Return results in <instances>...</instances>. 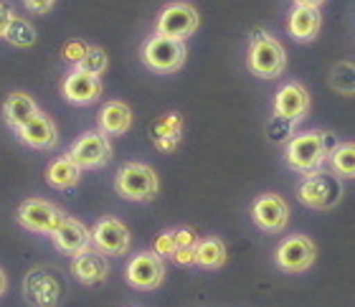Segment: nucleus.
<instances>
[{"label":"nucleus","instance_id":"35","mask_svg":"<svg viewBox=\"0 0 355 307\" xmlns=\"http://www.w3.org/2000/svg\"><path fill=\"white\" fill-rule=\"evenodd\" d=\"M13 15H15L13 8L0 0V38H6V30L10 26V21H13Z\"/></svg>","mask_w":355,"mask_h":307},{"label":"nucleus","instance_id":"30","mask_svg":"<svg viewBox=\"0 0 355 307\" xmlns=\"http://www.w3.org/2000/svg\"><path fill=\"white\" fill-rule=\"evenodd\" d=\"M178 249V241H175V229H165L155 236V244H153V252H155L160 259H173Z\"/></svg>","mask_w":355,"mask_h":307},{"label":"nucleus","instance_id":"31","mask_svg":"<svg viewBox=\"0 0 355 307\" xmlns=\"http://www.w3.org/2000/svg\"><path fill=\"white\" fill-rule=\"evenodd\" d=\"M89 51V44L87 41H79V38H74V41H69V44H64V49H61V56H64V61H69V64H79V61L84 59V53Z\"/></svg>","mask_w":355,"mask_h":307},{"label":"nucleus","instance_id":"1","mask_svg":"<svg viewBox=\"0 0 355 307\" xmlns=\"http://www.w3.org/2000/svg\"><path fill=\"white\" fill-rule=\"evenodd\" d=\"M338 137L333 132H322V130H310L302 135H295L284 145V160L292 170L310 175L315 170H322L327 163L330 152L338 148Z\"/></svg>","mask_w":355,"mask_h":307},{"label":"nucleus","instance_id":"29","mask_svg":"<svg viewBox=\"0 0 355 307\" xmlns=\"http://www.w3.org/2000/svg\"><path fill=\"white\" fill-rule=\"evenodd\" d=\"M295 122L284 120V117H279V114H274L272 120H269V125H266V135H269V140L272 143H284L287 145L292 137H295Z\"/></svg>","mask_w":355,"mask_h":307},{"label":"nucleus","instance_id":"10","mask_svg":"<svg viewBox=\"0 0 355 307\" xmlns=\"http://www.w3.org/2000/svg\"><path fill=\"white\" fill-rule=\"evenodd\" d=\"M315 256H318V247L310 236H302V234H295V236H287L282 241L277 252H274V259H277V267L282 272H289V274H300V272H307L315 264Z\"/></svg>","mask_w":355,"mask_h":307},{"label":"nucleus","instance_id":"7","mask_svg":"<svg viewBox=\"0 0 355 307\" xmlns=\"http://www.w3.org/2000/svg\"><path fill=\"white\" fill-rule=\"evenodd\" d=\"M67 155L74 160L82 170H99L110 163L112 155H114V148H112V140L99 130H89L84 135H79L74 143L69 145Z\"/></svg>","mask_w":355,"mask_h":307},{"label":"nucleus","instance_id":"11","mask_svg":"<svg viewBox=\"0 0 355 307\" xmlns=\"http://www.w3.org/2000/svg\"><path fill=\"white\" fill-rule=\"evenodd\" d=\"M125 279L135 290H145V292L157 290L165 282V262L155 252H140L127 262Z\"/></svg>","mask_w":355,"mask_h":307},{"label":"nucleus","instance_id":"5","mask_svg":"<svg viewBox=\"0 0 355 307\" xmlns=\"http://www.w3.org/2000/svg\"><path fill=\"white\" fill-rule=\"evenodd\" d=\"M140 56H142V64L150 71L173 74V71H178L185 64L188 49H185V41H175V38H165V36H150L142 44Z\"/></svg>","mask_w":355,"mask_h":307},{"label":"nucleus","instance_id":"28","mask_svg":"<svg viewBox=\"0 0 355 307\" xmlns=\"http://www.w3.org/2000/svg\"><path fill=\"white\" fill-rule=\"evenodd\" d=\"M330 87H333L338 94H355V64L350 61H340L338 67L333 69V74H330Z\"/></svg>","mask_w":355,"mask_h":307},{"label":"nucleus","instance_id":"37","mask_svg":"<svg viewBox=\"0 0 355 307\" xmlns=\"http://www.w3.org/2000/svg\"><path fill=\"white\" fill-rule=\"evenodd\" d=\"M8 290V277H6V272H3V267H0V297L6 295Z\"/></svg>","mask_w":355,"mask_h":307},{"label":"nucleus","instance_id":"33","mask_svg":"<svg viewBox=\"0 0 355 307\" xmlns=\"http://www.w3.org/2000/svg\"><path fill=\"white\" fill-rule=\"evenodd\" d=\"M173 262L180 264V267H193V264H196V247H180V249H175V254H173Z\"/></svg>","mask_w":355,"mask_h":307},{"label":"nucleus","instance_id":"3","mask_svg":"<svg viewBox=\"0 0 355 307\" xmlns=\"http://www.w3.org/2000/svg\"><path fill=\"white\" fill-rule=\"evenodd\" d=\"M114 191L127 201H153L160 193V178L153 165L148 163H125L114 175Z\"/></svg>","mask_w":355,"mask_h":307},{"label":"nucleus","instance_id":"8","mask_svg":"<svg viewBox=\"0 0 355 307\" xmlns=\"http://www.w3.org/2000/svg\"><path fill=\"white\" fill-rule=\"evenodd\" d=\"M64 218H67V213L46 198H26L15 211V221L21 229L31 234H44V236H49Z\"/></svg>","mask_w":355,"mask_h":307},{"label":"nucleus","instance_id":"15","mask_svg":"<svg viewBox=\"0 0 355 307\" xmlns=\"http://www.w3.org/2000/svg\"><path fill=\"white\" fill-rule=\"evenodd\" d=\"M49 236H51L53 247L67 256H76L87 252V249H92V229L79 218L67 216Z\"/></svg>","mask_w":355,"mask_h":307},{"label":"nucleus","instance_id":"17","mask_svg":"<svg viewBox=\"0 0 355 307\" xmlns=\"http://www.w3.org/2000/svg\"><path fill=\"white\" fill-rule=\"evenodd\" d=\"M61 97L67 99L69 105L76 107H89L99 102L102 97V79H96L92 74H84L79 69H71L64 79H61Z\"/></svg>","mask_w":355,"mask_h":307},{"label":"nucleus","instance_id":"9","mask_svg":"<svg viewBox=\"0 0 355 307\" xmlns=\"http://www.w3.org/2000/svg\"><path fill=\"white\" fill-rule=\"evenodd\" d=\"M92 247L104 256H125L132 247V234L119 218L104 216L92 226Z\"/></svg>","mask_w":355,"mask_h":307},{"label":"nucleus","instance_id":"12","mask_svg":"<svg viewBox=\"0 0 355 307\" xmlns=\"http://www.w3.org/2000/svg\"><path fill=\"white\" fill-rule=\"evenodd\" d=\"M64 287L51 270H31L23 279V297L33 307H59Z\"/></svg>","mask_w":355,"mask_h":307},{"label":"nucleus","instance_id":"18","mask_svg":"<svg viewBox=\"0 0 355 307\" xmlns=\"http://www.w3.org/2000/svg\"><path fill=\"white\" fill-rule=\"evenodd\" d=\"M71 277L76 282H82V285H102L104 279L110 277V262H107V256L102 252H96V249H87L82 254L71 256Z\"/></svg>","mask_w":355,"mask_h":307},{"label":"nucleus","instance_id":"23","mask_svg":"<svg viewBox=\"0 0 355 307\" xmlns=\"http://www.w3.org/2000/svg\"><path fill=\"white\" fill-rule=\"evenodd\" d=\"M38 112L41 109H38L36 99L31 97V94H26V91H10L6 97V102H3V120H6V125L13 132Z\"/></svg>","mask_w":355,"mask_h":307},{"label":"nucleus","instance_id":"25","mask_svg":"<svg viewBox=\"0 0 355 307\" xmlns=\"http://www.w3.org/2000/svg\"><path fill=\"white\" fill-rule=\"evenodd\" d=\"M3 41H8V44L15 46V49H31V46L38 41V30L28 18H23V15L15 13L10 26H8Z\"/></svg>","mask_w":355,"mask_h":307},{"label":"nucleus","instance_id":"34","mask_svg":"<svg viewBox=\"0 0 355 307\" xmlns=\"http://www.w3.org/2000/svg\"><path fill=\"white\" fill-rule=\"evenodd\" d=\"M175 241H178V249L180 247H196V244H198V236H196L193 229L183 226V229H175Z\"/></svg>","mask_w":355,"mask_h":307},{"label":"nucleus","instance_id":"26","mask_svg":"<svg viewBox=\"0 0 355 307\" xmlns=\"http://www.w3.org/2000/svg\"><path fill=\"white\" fill-rule=\"evenodd\" d=\"M330 170L335 175H345V178H355V143H340L327 157Z\"/></svg>","mask_w":355,"mask_h":307},{"label":"nucleus","instance_id":"27","mask_svg":"<svg viewBox=\"0 0 355 307\" xmlns=\"http://www.w3.org/2000/svg\"><path fill=\"white\" fill-rule=\"evenodd\" d=\"M74 69H79L84 74L96 76V79H102V74H107V69H110V56H107V51L99 49V46H89V51L84 53V59L79 61Z\"/></svg>","mask_w":355,"mask_h":307},{"label":"nucleus","instance_id":"20","mask_svg":"<svg viewBox=\"0 0 355 307\" xmlns=\"http://www.w3.org/2000/svg\"><path fill=\"white\" fill-rule=\"evenodd\" d=\"M150 140L160 152L178 150V145L183 143V117L178 112L160 114L153 125H150Z\"/></svg>","mask_w":355,"mask_h":307},{"label":"nucleus","instance_id":"13","mask_svg":"<svg viewBox=\"0 0 355 307\" xmlns=\"http://www.w3.org/2000/svg\"><path fill=\"white\" fill-rule=\"evenodd\" d=\"M15 137L21 140L26 148H31V150H38V152H51L59 148V128H56V122L49 117V114L38 112L33 114L26 125H21V128L15 130Z\"/></svg>","mask_w":355,"mask_h":307},{"label":"nucleus","instance_id":"14","mask_svg":"<svg viewBox=\"0 0 355 307\" xmlns=\"http://www.w3.org/2000/svg\"><path fill=\"white\" fill-rule=\"evenodd\" d=\"M252 218L266 234H279L289 224V206L277 193H261L252 203Z\"/></svg>","mask_w":355,"mask_h":307},{"label":"nucleus","instance_id":"6","mask_svg":"<svg viewBox=\"0 0 355 307\" xmlns=\"http://www.w3.org/2000/svg\"><path fill=\"white\" fill-rule=\"evenodd\" d=\"M200 15L193 3L185 0H175L160 10L155 21V36L175 38V41H188V38L198 30Z\"/></svg>","mask_w":355,"mask_h":307},{"label":"nucleus","instance_id":"36","mask_svg":"<svg viewBox=\"0 0 355 307\" xmlns=\"http://www.w3.org/2000/svg\"><path fill=\"white\" fill-rule=\"evenodd\" d=\"M295 6H304V8H320V6H325L327 0H292Z\"/></svg>","mask_w":355,"mask_h":307},{"label":"nucleus","instance_id":"16","mask_svg":"<svg viewBox=\"0 0 355 307\" xmlns=\"http://www.w3.org/2000/svg\"><path fill=\"white\" fill-rule=\"evenodd\" d=\"M274 114L300 125L310 114V91L304 89L300 82L282 84L274 94Z\"/></svg>","mask_w":355,"mask_h":307},{"label":"nucleus","instance_id":"21","mask_svg":"<svg viewBox=\"0 0 355 307\" xmlns=\"http://www.w3.org/2000/svg\"><path fill=\"white\" fill-rule=\"evenodd\" d=\"M287 28H289V36L295 38V41H315L320 28H322V13H320V8L295 6L287 18Z\"/></svg>","mask_w":355,"mask_h":307},{"label":"nucleus","instance_id":"2","mask_svg":"<svg viewBox=\"0 0 355 307\" xmlns=\"http://www.w3.org/2000/svg\"><path fill=\"white\" fill-rule=\"evenodd\" d=\"M246 67L259 79H277L287 69V51L272 33H266L264 28H257L249 36Z\"/></svg>","mask_w":355,"mask_h":307},{"label":"nucleus","instance_id":"22","mask_svg":"<svg viewBox=\"0 0 355 307\" xmlns=\"http://www.w3.org/2000/svg\"><path fill=\"white\" fill-rule=\"evenodd\" d=\"M46 183L53 191H74L82 183V168L69 155L53 157L51 163L46 165Z\"/></svg>","mask_w":355,"mask_h":307},{"label":"nucleus","instance_id":"19","mask_svg":"<svg viewBox=\"0 0 355 307\" xmlns=\"http://www.w3.org/2000/svg\"><path fill=\"white\" fill-rule=\"evenodd\" d=\"M132 128V109L127 102H119V99H110L99 107V114H96V130L104 132L107 137H122L130 132Z\"/></svg>","mask_w":355,"mask_h":307},{"label":"nucleus","instance_id":"24","mask_svg":"<svg viewBox=\"0 0 355 307\" xmlns=\"http://www.w3.org/2000/svg\"><path fill=\"white\" fill-rule=\"evenodd\" d=\"M229 259V252H226V244L216 236H206V239H198L196 244V264L203 267V270H221Z\"/></svg>","mask_w":355,"mask_h":307},{"label":"nucleus","instance_id":"32","mask_svg":"<svg viewBox=\"0 0 355 307\" xmlns=\"http://www.w3.org/2000/svg\"><path fill=\"white\" fill-rule=\"evenodd\" d=\"M56 3H59V0H23V6H26V10H28V13H36V15L51 13Z\"/></svg>","mask_w":355,"mask_h":307},{"label":"nucleus","instance_id":"4","mask_svg":"<svg viewBox=\"0 0 355 307\" xmlns=\"http://www.w3.org/2000/svg\"><path fill=\"white\" fill-rule=\"evenodd\" d=\"M297 198L302 206L315 211H327L338 206L343 198V183L335 173L315 170L300 183L297 188Z\"/></svg>","mask_w":355,"mask_h":307}]
</instances>
